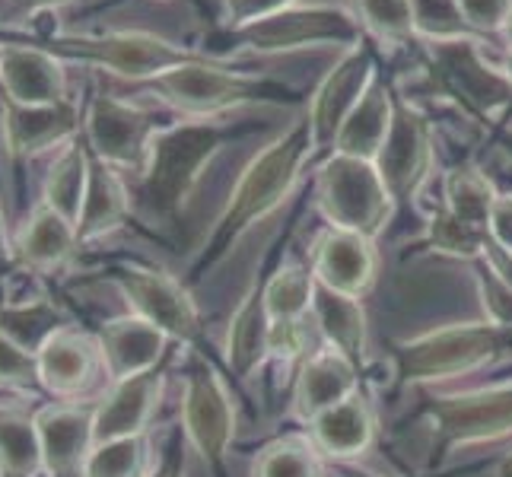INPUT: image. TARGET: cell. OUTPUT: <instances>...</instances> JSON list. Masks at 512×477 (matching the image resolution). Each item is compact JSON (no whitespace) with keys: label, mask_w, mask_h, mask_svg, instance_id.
I'll return each instance as SVG.
<instances>
[{"label":"cell","mask_w":512,"mask_h":477,"mask_svg":"<svg viewBox=\"0 0 512 477\" xmlns=\"http://www.w3.org/2000/svg\"><path fill=\"white\" fill-rule=\"evenodd\" d=\"M45 471L35 417L0 411V477H39Z\"/></svg>","instance_id":"cell-32"},{"label":"cell","mask_w":512,"mask_h":477,"mask_svg":"<svg viewBox=\"0 0 512 477\" xmlns=\"http://www.w3.org/2000/svg\"><path fill=\"white\" fill-rule=\"evenodd\" d=\"M471 32H500L512 13V0H458Z\"/></svg>","instance_id":"cell-42"},{"label":"cell","mask_w":512,"mask_h":477,"mask_svg":"<svg viewBox=\"0 0 512 477\" xmlns=\"http://www.w3.org/2000/svg\"><path fill=\"white\" fill-rule=\"evenodd\" d=\"M487 236L500 252L512 255V194H497L487 220Z\"/></svg>","instance_id":"cell-44"},{"label":"cell","mask_w":512,"mask_h":477,"mask_svg":"<svg viewBox=\"0 0 512 477\" xmlns=\"http://www.w3.org/2000/svg\"><path fill=\"white\" fill-rule=\"evenodd\" d=\"M290 233L293 226L287 229L284 236H280L268 255L261 258L258 271L252 277L249 290L242 293L239 306L229 318V328H226V344H223V360H226V369L233 373L236 379V388H242L249 382L258 369L268 360V334H271V315H268V303H264V284H268V277L274 274V268L284 258V249L290 242Z\"/></svg>","instance_id":"cell-14"},{"label":"cell","mask_w":512,"mask_h":477,"mask_svg":"<svg viewBox=\"0 0 512 477\" xmlns=\"http://www.w3.org/2000/svg\"><path fill=\"white\" fill-rule=\"evenodd\" d=\"M64 328L67 315L45 296L0 303V334H7L13 344H20L32 357Z\"/></svg>","instance_id":"cell-29"},{"label":"cell","mask_w":512,"mask_h":477,"mask_svg":"<svg viewBox=\"0 0 512 477\" xmlns=\"http://www.w3.org/2000/svg\"><path fill=\"white\" fill-rule=\"evenodd\" d=\"M86 182H90V150L86 144H67L55 166H51L48 179H45V194L42 204H48L51 210H58L61 217H67L70 223L77 226L80 207L86 198Z\"/></svg>","instance_id":"cell-31"},{"label":"cell","mask_w":512,"mask_h":477,"mask_svg":"<svg viewBox=\"0 0 512 477\" xmlns=\"http://www.w3.org/2000/svg\"><path fill=\"white\" fill-rule=\"evenodd\" d=\"M80 125V109L70 99L58 105H4V137L13 156H35L74 144Z\"/></svg>","instance_id":"cell-21"},{"label":"cell","mask_w":512,"mask_h":477,"mask_svg":"<svg viewBox=\"0 0 512 477\" xmlns=\"http://www.w3.org/2000/svg\"><path fill=\"white\" fill-rule=\"evenodd\" d=\"M13 255V245H10V236H7V220H4V207H0V261Z\"/></svg>","instance_id":"cell-48"},{"label":"cell","mask_w":512,"mask_h":477,"mask_svg":"<svg viewBox=\"0 0 512 477\" xmlns=\"http://www.w3.org/2000/svg\"><path fill=\"white\" fill-rule=\"evenodd\" d=\"M392 109H395V93L388 90V83L376 74V80L369 83V90L357 102V109L350 112L344 128L338 131L334 153L376 163V156L385 144V134L392 128Z\"/></svg>","instance_id":"cell-28"},{"label":"cell","mask_w":512,"mask_h":477,"mask_svg":"<svg viewBox=\"0 0 512 477\" xmlns=\"http://www.w3.org/2000/svg\"><path fill=\"white\" fill-rule=\"evenodd\" d=\"M315 207L331 229L357 233L373 242L385 233L395 214L376 163L344 153L322 159L319 179H315Z\"/></svg>","instance_id":"cell-7"},{"label":"cell","mask_w":512,"mask_h":477,"mask_svg":"<svg viewBox=\"0 0 512 477\" xmlns=\"http://www.w3.org/2000/svg\"><path fill=\"white\" fill-rule=\"evenodd\" d=\"M306 433L325 458L331 462H353L360 458L376 439V417L373 404L360 388L357 395L344 398L341 404L322 411L315 420L306 423Z\"/></svg>","instance_id":"cell-25"},{"label":"cell","mask_w":512,"mask_h":477,"mask_svg":"<svg viewBox=\"0 0 512 477\" xmlns=\"http://www.w3.org/2000/svg\"><path fill=\"white\" fill-rule=\"evenodd\" d=\"M309 163H312V134H309V121L303 118L245 166V172L239 175V182L223 207V214L217 217L214 233L207 236L204 249L198 252L188 274L182 277L185 284L194 287L201 277H207L236 249V242L249 233L258 220H264L271 210L284 204Z\"/></svg>","instance_id":"cell-1"},{"label":"cell","mask_w":512,"mask_h":477,"mask_svg":"<svg viewBox=\"0 0 512 477\" xmlns=\"http://www.w3.org/2000/svg\"><path fill=\"white\" fill-rule=\"evenodd\" d=\"M312 315L303 318H277L271 322L268 334V360L290 366V363H303L312 353Z\"/></svg>","instance_id":"cell-40"},{"label":"cell","mask_w":512,"mask_h":477,"mask_svg":"<svg viewBox=\"0 0 512 477\" xmlns=\"http://www.w3.org/2000/svg\"><path fill=\"white\" fill-rule=\"evenodd\" d=\"M32 382H39V366H35V357L26 353L20 344H13L7 334H0V385L23 388Z\"/></svg>","instance_id":"cell-41"},{"label":"cell","mask_w":512,"mask_h":477,"mask_svg":"<svg viewBox=\"0 0 512 477\" xmlns=\"http://www.w3.org/2000/svg\"><path fill=\"white\" fill-rule=\"evenodd\" d=\"M376 80V64L369 48L360 42L344 51V58L334 64L319 90L309 99V134H312V159H328L334 153V140L344 128L350 112L357 109V102L369 90V83Z\"/></svg>","instance_id":"cell-15"},{"label":"cell","mask_w":512,"mask_h":477,"mask_svg":"<svg viewBox=\"0 0 512 477\" xmlns=\"http://www.w3.org/2000/svg\"><path fill=\"white\" fill-rule=\"evenodd\" d=\"M128 214H131V198L125 182H121V172L90 153V182H86V198L77 217L80 245L112 236L115 229L125 226Z\"/></svg>","instance_id":"cell-26"},{"label":"cell","mask_w":512,"mask_h":477,"mask_svg":"<svg viewBox=\"0 0 512 477\" xmlns=\"http://www.w3.org/2000/svg\"><path fill=\"white\" fill-rule=\"evenodd\" d=\"M182 430L188 446L204 458L210 477L229 474V455L236 439L233 395L220 376L214 357L188 350L185 388H182Z\"/></svg>","instance_id":"cell-8"},{"label":"cell","mask_w":512,"mask_h":477,"mask_svg":"<svg viewBox=\"0 0 512 477\" xmlns=\"http://www.w3.org/2000/svg\"><path fill=\"white\" fill-rule=\"evenodd\" d=\"M150 93L160 96L169 109L185 118H214L229 109H242L252 102H280L290 99L284 83H274L268 77L242 74V70H226L220 64H210L207 58L191 61L160 74L147 83Z\"/></svg>","instance_id":"cell-6"},{"label":"cell","mask_w":512,"mask_h":477,"mask_svg":"<svg viewBox=\"0 0 512 477\" xmlns=\"http://www.w3.org/2000/svg\"><path fill=\"white\" fill-rule=\"evenodd\" d=\"M312 325L319 331L322 344L344 353V357L366 376L369 369V328H366V309L363 299L338 293L315 280L312 296Z\"/></svg>","instance_id":"cell-22"},{"label":"cell","mask_w":512,"mask_h":477,"mask_svg":"<svg viewBox=\"0 0 512 477\" xmlns=\"http://www.w3.org/2000/svg\"><path fill=\"white\" fill-rule=\"evenodd\" d=\"M77 249H80L77 226L67 217H61L58 210H51L48 204H39L32 210V220L26 223L20 239H16L13 255L26 271L51 274L64 268Z\"/></svg>","instance_id":"cell-27"},{"label":"cell","mask_w":512,"mask_h":477,"mask_svg":"<svg viewBox=\"0 0 512 477\" xmlns=\"http://www.w3.org/2000/svg\"><path fill=\"white\" fill-rule=\"evenodd\" d=\"M96 344L102 353V373L109 376V382L150 373V369L160 366L175 350L160 328H153L150 322H144V318H137V315L105 322L99 328Z\"/></svg>","instance_id":"cell-19"},{"label":"cell","mask_w":512,"mask_h":477,"mask_svg":"<svg viewBox=\"0 0 512 477\" xmlns=\"http://www.w3.org/2000/svg\"><path fill=\"white\" fill-rule=\"evenodd\" d=\"M175 360V350L169 357L150 369V373H140L131 379L112 382V392L99 401V408L93 411V433L96 443H105V439H121V436H137L147 433V423L160 404L163 385H166V373Z\"/></svg>","instance_id":"cell-17"},{"label":"cell","mask_w":512,"mask_h":477,"mask_svg":"<svg viewBox=\"0 0 512 477\" xmlns=\"http://www.w3.org/2000/svg\"><path fill=\"white\" fill-rule=\"evenodd\" d=\"M334 471H338L341 477H379V474L366 471V468H357V465H350V462H334Z\"/></svg>","instance_id":"cell-47"},{"label":"cell","mask_w":512,"mask_h":477,"mask_svg":"<svg viewBox=\"0 0 512 477\" xmlns=\"http://www.w3.org/2000/svg\"><path fill=\"white\" fill-rule=\"evenodd\" d=\"M471 274H474V284H478L484 318L490 325L512 334V287L493 271V264L487 258L471 261Z\"/></svg>","instance_id":"cell-39"},{"label":"cell","mask_w":512,"mask_h":477,"mask_svg":"<svg viewBox=\"0 0 512 477\" xmlns=\"http://www.w3.org/2000/svg\"><path fill=\"white\" fill-rule=\"evenodd\" d=\"M185 430H172L169 439H166V446H163V455H160V462H156L150 468L147 477H185Z\"/></svg>","instance_id":"cell-45"},{"label":"cell","mask_w":512,"mask_h":477,"mask_svg":"<svg viewBox=\"0 0 512 477\" xmlns=\"http://www.w3.org/2000/svg\"><path fill=\"white\" fill-rule=\"evenodd\" d=\"M169 121L156 118L153 112L137 109V105L118 99L112 93L93 96L90 109L83 115L86 150L96 159L109 163L118 172H144L150 144Z\"/></svg>","instance_id":"cell-10"},{"label":"cell","mask_w":512,"mask_h":477,"mask_svg":"<svg viewBox=\"0 0 512 477\" xmlns=\"http://www.w3.org/2000/svg\"><path fill=\"white\" fill-rule=\"evenodd\" d=\"M42 439V458L48 477H83L86 458L96 446L93 411L80 408H45L35 417Z\"/></svg>","instance_id":"cell-23"},{"label":"cell","mask_w":512,"mask_h":477,"mask_svg":"<svg viewBox=\"0 0 512 477\" xmlns=\"http://www.w3.org/2000/svg\"><path fill=\"white\" fill-rule=\"evenodd\" d=\"M503 360H512V334L490 325L487 318L392 341L388 344L392 382L385 388V398L392 401L414 385H436Z\"/></svg>","instance_id":"cell-3"},{"label":"cell","mask_w":512,"mask_h":477,"mask_svg":"<svg viewBox=\"0 0 512 477\" xmlns=\"http://www.w3.org/2000/svg\"><path fill=\"white\" fill-rule=\"evenodd\" d=\"M105 277L125 296L131 315L160 328L172 344L210 357V341L201 312L191 299V287L185 280L166 274L163 268H147V264H112Z\"/></svg>","instance_id":"cell-9"},{"label":"cell","mask_w":512,"mask_h":477,"mask_svg":"<svg viewBox=\"0 0 512 477\" xmlns=\"http://www.w3.org/2000/svg\"><path fill=\"white\" fill-rule=\"evenodd\" d=\"M433 80L439 90L458 102V109L481 125L512 105L509 74L487 64L481 48L471 39L433 42Z\"/></svg>","instance_id":"cell-11"},{"label":"cell","mask_w":512,"mask_h":477,"mask_svg":"<svg viewBox=\"0 0 512 477\" xmlns=\"http://www.w3.org/2000/svg\"><path fill=\"white\" fill-rule=\"evenodd\" d=\"M360 388H363L360 369L353 366L344 353L322 344V347H315L296 369L290 414H293V420H299L306 427L309 420L334 408V404H341L344 398L357 395Z\"/></svg>","instance_id":"cell-16"},{"label":"cell","mask_w":512,"mask_h":477,"mask_svg":"<svg viewBox=\"0 0 512 477\" xmlns=\"http://www.w3.org/2000/svg\"><path fill=\"white\" fill-rule=\"evenodd\" d=\"M493 201H497V188L478 166L462 163L443 175V207H449L465 223L487 229Z\"/></svg>","instance_id":"cell-33"},{"label":"cell","mask_w":512,"mask_h":477,"mask_svg":"<svg viewBox=\"0 0 512 477\" xmlns=\"http://www.w3.org/2000/svg\"><path fill=\"white\" fill-rule=\"evenodd\" d=\"M423 245L436 255L458 258V261L471 264V261L484 258L490 236H487V229L465 223L462 217H455L449 207L439 204L427 220V236H423Z\"/></svg>","instance_id":"cell-34"},{"label":"cell","mask_w":512,"mask_h":477,"mask_svg":"<svg viewBox=\"0 0 512 477\" xmlns=\"http://www.w3.org/2000/svg\"><path fill=\"white\" fill-rule=\"evenodd\" d=\"M35 366H39V382L51 395L74 398L93 385L102 369V353L90 334L64 328L35 353Z\"/></svg>","instance_id":"cell-24"},{"label":"cell","mask_w":512,"mask_h":477,"mask_svg":"<svg viewBox=\"0 0 512 477\" xmlns=\"http://www.w3.org/2000/svg\"><path fill=\"white\" fill-rule=\"evenodd\" d=\"M315 274L309 264H284L280 261L274 274L264 284V303H268L271 322L277 318H303L312 309Z\"/></svg>","instance_id":"cell-35"},{"label":"cell","mask_w":512,"mask_h":477,"mask_svg":"<svg viewBox=\"0 0 512 477\" xmlns=\"http://www.w3.org/2000/svg\"><path fill=\"white\" fill-rule=\"evenodd\" d=\"M64 61L51 55L39 42L4 45L0 58V86L13 105H58L67 99Z\"/></svg>","instance_id":"cell-20"},{"label":"cell","mask_w":512,"mask_h":477,"mask_svg":"<svg viewBox=\"0 0 512 477\" xmlns=\"http://www.w3.org/2000/svg\"><path fill=\"white\" fill-rule=\"evenodd\" d=\"M287 7H293V0H226V20L233 29H242Z\"/></svg>","instance_id":"cell-43"},{"label":"cell","mask_w":512,"mask_h":477,"mask_svg":"<svg viewBox=\"0 0 512 477\" xmlns=\"http://www.w3.org/2000/svg\"><path fill=\"white\" fill-rule=\"evenodd\" d=\"M509 80H512V51H509Z\"/></svg>","instance_id":"cell-50"},{"label":"cell","mask_w":512,"mask_h":477,"mask_svg":"<svg viewBox=\"0 0 512 477\" xmlns=\"http://www.w3.org/2000/svg\"><path fill=\"white\" fill-rule=\"evenodd\" d=\"M309 268L315 280L338 293L363 299L376 284V249L373 239L344 233V229H325L309 252Z\"/></svg>","instance_id":"cell-18"},{"label":"cell","mask_w":512,"mask_h":477,"mask_svg":"<svg viewBox=\"0 0 512 477\" xmlns=\"http://www.w3.org/2000/svg\"><path fill=\"white\" fill-rule=\"evenodd\" d=\"M490 477H512V452H506L490 465Z\"/></svg>","instance_id":"cell-49"},{"label":"cell","mask_w":512,"mask_h":477,"mask_svg":"<svg viewBox=\"0 0 512 477\" xmlns=\"http://www.w3.org/2000/svg\"><path fill=\"white\" fill-rule=\"evenodd\" d=\"M376 169L385 182L388 198H392L395 210H408L423 182L430 179L433 169V140L427 118L414 112L408 102L395 96L392 109V128L385 134V144L376 156Z\"/></svg>","instance_id":"cell-13"},{"label":"cell","mask_w":512,"mask_h":477,"mask_svg":"<svg viewBox=\"0 0 512 477\" xmlns=\"http://www.w3.org/2000/svg\"><path fill=\"white\" fill-rule=\"evenodd\" d=\"M236 42L271 55V51H296L309 45H360V23L338 7H287L264 16L242 29H233Z\"/></svg>","instance_id":"cell-12"},{"label":"cell","mask_w":512,"mask_h":477,"mask_svg":"<svg viewBox=\"0 0 512 477\" xmlns=\"http://www.w3.org/2000/svg\"><path fill=\"white\" fill-rule=\"evenodd\" d=\"M357 13L366 29H373L385 42H404L414 35L411 0H357Z\"/></svg>","instance_id":"cell-38"},{"label":"cell","mask_w":512,"mask_h":477,"mask_svg":"<svg viewBox=\"0 0 512 477\" xmlns=\"http://www.w3.org/2000/svg\"><path fill=\"white\" fill-rule=\"evenodd\" d=\"M325 455L315 449L309 433H280L255 455L252 477H325Z\"/></svg>","instance_id":"cell-30"},{"label":"cell","mask_w":512,"mask_h":477,"mask_svg":"<svg viewBox=\"0 0 512 477\" xmlns=\"http://www.w3.org/2000/svg\"><path fill=\"white\" fill-rule=\"evenodd\" d=\"M414 417L430 423L423 477H436L462 449L512 436V379L449 395H423Z\"/></svg>","instance_id":"cell-4"},{"label":"cell","mask_w":512,"mask_h":477,"mask_svg":"<svg viewBox=\"0 0 512 477\" xmlns=\"http://www.w3.org/2000/svg\"><path fill=\"white\" fill-rule=\"evenodd\" d=\"M411 10L414 32L427 35L430 42H458L471 35L458 0H411Z\"/></svg>","instance_id":"cell-37"},{"label":"cell","mask_w":512,"mask_h":477,"mask_svg":"<svg viewBox=\"0 0 512 477\" xmlns=\"http://www.w3.org/2000/svg\"><path fill=\"white\" fill-rule=\"evenodd\" d=\"M150 468V439L147 433H137L96 443L83 477H147Z\"/></svg>","instance_id":"cell-36"},{"label":"cell","mask_w":512,"mask_h":477,"mask_svg":"<svg viewBox=\"0 0 512 477\" xmlns=\"http://www.w3.org/2000/svg\"><path fill=\"white\" fill-rule=\"evenodd\" d=\"M61 61H77L86 67H102L115 77L131 83H147L169 70L201 61L198 51L175 45L163 35L140 32V29H115L99 35H48L39 42Z\"/></svg>","instance_id":"cell-5"},{"label":"cell","mask_w":512,"mask_h":477,"mask_svg":"<svg viewBox=\"0 0 512 477\" xmlns=\"http://www.w3.org/2000/svg\"><path fill=\"white\" fill-rule=\"evenodd\" d=\"M0 58H4V45H0Z\"/></svg>","instance_id":"cell-51"},{"label":"cell","mask_w":512,"mask_h":477,"mask_svg":"<svg viewBox=\"0 0 512 477\" xmlns=\"http://www.w3.org/2000/svg\"><path fill=\"white\" fill-rule=\"evenodd\" d=\"M245 131L249 128H233L226 121L207 118L169 121L153 137L147 166L140 172V207L163 226H175L210 159L226 147L229 137Z\"/></svg>","instance_id":"cell-2"},{"label":"cell","mask_w":512,"mask_h":477,"mask_svg":"<svg viewBox=\"0 0 512 477\" xmlns=\"http://www.w3.org/2000/svg\"><path fill=\"white\" fill-rule=\"evenodd\" d=\"M67 4H77V0H10V16H16V20H26V16H32V13L67 7Z\"/></svg>","instance_id":"cell-46"}]
</instances>
